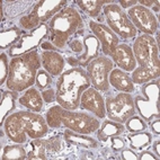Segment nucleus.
<instances>
[{"mask_svg":"<svg viewBox=\"0 0 160 160\" xmlns=\"http://www.w3.org/2000/svg\"><path fill=\"white\" fill-rule=\"evenodd\" d=\"M138 5L146 7V8L150 9L152 12H156L157 15H159V1H147V0H140L138 1Z\"/></svg>","mask_w":160,"mask_h":160,"instance_id":"obj_36","label":"nucleus"},{"mask_svg":"<svg viewBox=\"0 0 160 160\" xmlns=\"http://www.w3.org/2000/svg\"><path fill=\"white\" fill-rule=\"evenodd\" d=\"M80 108L92 114L99 120H104L106 117L105 98L103 97L102 92L94 87H89L82 92L80 99Z\"/></svg>","mask_w":160,"mask_h":160,"instance_id":"obj_16","label":"nucleus"},{"mask_svg":"<svg viewBox=\"0 0 160 160\" xmlns=\"http://www.w3.org/2000/svg\"><path fill=\"white\" fill-rule=\"evenodd\" d=\"M152 152L154 154H157L158 157H160V141L157 139L156 141H152Z\"/></svg>","mask_w":160,"mask_h":160,"instance_id":"obj_40","label":"nucleus"},{"mask_svg":"<svg viewBox=\"0 0 160 160\" xmlns=\"http://www.w3.org/2000/svg\"><path fill=\"white\" fill-rule=\"evenodd\" d=\"M126 140L129 141L130 148L135 151H141L143 149H147L148 147L151 146L152 134L147 131L131 133L126 137Z\"/></svg>","mask_w":160,"mask_h":160,"instance_id":"obj_26","label":"nucleus"},{"mask_svg":"<svg viewBox=\"0 0 160 160\" xmlns=\"http://www.w3.org/2000/svg\"><path fill=\"white\" fill-rule=\"evenodd\" d=\"M133 54L137 61V68L130 73L134 85H143L160 76L159 46L151 35L140 34L135 37Z\"/></svg>","mask_w":160,"mask_h":160,"instance_id":"obj_1","label":"nucleus"},{"mask_svg":"<svg viewBox=\"0 0 160 160\" xmlns=\"http://www.w3.org/2000/svg\"><path fill=\"white\" fill-rule=\"evenodd\" d=\"M41 66V55L37 49L26 54L12 58L9 62V76L6 82L7 89L24 92L33 87Z\"/></svg>","mask_w":160,"mask_h":160,"instance_id":"obj_5","label":"nucleus"},{"mask_svg":"<svg viewBox=\"0 0 160 160\" xmlns=\"http://www.w3.org/2000/svg\"><path fill=\"white\" fill-rule=\"evenodd\" d=\"M105 98L106 116L108 120L124 124L130 117L137 114L134 99L129 92H115L108 90Z\"/></svg>","mask_w":160,"mask_h":160,"instance_id":"obj_10","label":"nucleus"},{"mask_svg":"<svg viewBox=\"0 0 160 160\" xmlns=\"http://www.w3.org/2000/svg\"><path fill=\"white\" fill-rule=\"evenodd\" d=\"M111 59L118 67V69L128 72V73H131L137 68V61H135L134 54H133L132 46L128 43L118 44L113 52Z\"/></svg>","mask_w":160,"mask_h":160,"instance_id":"obj_17","label":"nucleus"},{"mask_svg":"<svg viewBox=\"0 0 160 160\" xmlns=\"http://www.w3.org/2000/svg\"><path fill=\"white\" fill-rule=\"evenodd\" d=\"M63 140L71 146H78L85 149H97L99 148V141L88 134H81L71 130L66 129L63 131Z\"/></svg>","mask_w":160,"mask_h":160,"instance_id":"obj_21","label":"nucleus"},{"mask_svg":"<svg viewBox=\"0 0 160 160\" xmlns=\"http://www.w3.org/2000/svg\"><path fill=\"white\" fill-rule=\"evenodd\" d=\"M92 87L86 70L81 67L64 70L58 77L55 82L57 104L70 111L80 108V99L82 92Z\"/></svg>","mask_w":160,"mask_h":160,"instance_id":"obj_3","label":"nucleus"},{"mask_svg":"<svg viewBox=\"0 0 160 160\" xmlns=\"http://www.w3.org/2000/svg\"><path fill=\"white\" fill-rule=\"evenodd\" d=\"M66 0H44L38 1L33 6L32 10L27 15L19 19V25L25 31H33L42 24L54 17L59 12H61L67 6Z\"/></svg>","mask_w":160,"mask_h":160,"instance_id":"obj_8","label":"nucleus"},{"mask_svg":"<svg viewBox=\"0 0 160 160\" xmlns=\"http://www.w3.org/2000/svg\"><path fill=\"white\" fill-rule=\"evenodd\" d=\"M148 128L151 131L152 135L159 137L160 134V118H153L152 121L148 122Z\"/></svg>","mask_w":160,"mask_h":160,"instance_id":"obj_38","label":"nucleus"},{"mask_svg":"<svg viewBox=\"0 0 160 160\" xmlns=\"http://www.w3.org/2000/svg\"><path fill=\"white\" fill-rule=\"evenodd\" d=\"M109 141H111V148L114 152H118L121 150H123L124 148H126V144H128L126 139L122 138L121 135L112 137Z\"/></svg>","mask_w":160,"mask_h":160,"instance_id":"obj_33","label":"nucleus"},{"mask_svg":"<svg viewBox=\"0 0 160 160\" xmlns=\"http://www.w3.org/2000/svg\"><path fill=\"white\" fill-rule=\"evenodd\" d=\"M19 98V92L14 90L1 89V104H0V126H3L5 121L16 109V102Z\"/></svg>","mask_w":160,"mask_h":160,"instance_id":"obj_22","label":"nucleus"},{"mask_svg":"<svg viewBox=\"0 0 160 160\" xmlns=\"http://www.w3.org/2000/svg\"><path fill=\"white\" fill-rule=\"evenodd\" d=\"M83 29V19L74 6H66L49 22V41L59 51H64L76 33Z\"/></svg>","mask_w":160,"mask_h":160,"instance_id":"obj_6","label":"nucleus"},{"mask_svg":"<svg viewBox=\"0 0 160 160\" xmlns=\"http://www.w3.org/2000/svg\"><path fill=\"white\" fill-rule=\"evenodd\" d=\"M120 158L123 160H139L138 152L131 148H124L123 150H121Z\"/></svg>","mask_w":160,"mask_h":160,"instance_id":"obj_35","label":"nucleus"},{"mask_svg":"<svg viewBox=\"0 0 160 160\" xmlns=\"http://www.w3.org/2000/svg\"><path fill=\"white\" fill-rule=\"evenodd\" d=\"M114 69V62L111 58L99 55L86 67V72L90 83L95 89L100 92H107L111 90L109 73Z\"/></svg>","mask_w":160,"mask_h":160,"instance_id":"obj_11","label":"nucleus"},{"mask_svg":"<svg viewBox=\"0 0 160 160\" xmlns=\"http://www.w3.org/2000/svg\"><path fill=\"white\" fill-rule=\"evenodd\" d=\"M139 160H159L160 157H158L157 154H154L152 151H149V150H146V149H143L141 150L139 153Z\"/></svg>","mask_w":160,"mask_h":160,"instance_id":"obj_37","label":"nucleus"},{"mask_svg":"<svg viewBox=\"0 0 160 160\" xmlns=\"http://www.w3.org/2000/svg\"><path fill=\"white\" fill-rule=\"evenodd\" d=\"M9 62L8 54L2 52L0 55V86H3L7 82L9 76Z\"/></svg>","mask_w":160,"mask_h":160,"instance_id":"obj_32","label":"nucleus"},{"mask_svg":"<svg viewBox=\"0 0 160 160\" xmlns=\"http://www.w3.org/2000/svg\"><path fill=\"white\" fill-rule=\"evenodd\" d=\"M18 103L26 109L35 113H41L44 108V100L42 98V94L36 87H31L23 92L18 98Z\"/></svg>","mask_w":160,"mask_h":160,"instance_id":"obj_20","label":"nucleus"},{"mask_svg":"<svg viewBox=\"0 0 160 160\" xmlns=\"http://www.w3.org/2000/svg\"><path fill=\"white\" fill-rule=\"evenodd\" d=\"M137 113L147 123L153 118H160L159 78L141 85L140 92L133 96Z\"/></svg>","mask_w":160,"mask_h":160,"instance_id":"obj_7","label":"nucleus"},{"mask_svg":"<svg viewBox=\"0 0 160 160\" xmlns=\"http://www.w3.org/2000/svg\"><path fill=\"white\" fill-rule=\"evenodd\" d=\"M41 62L45 71L52 77H59L66 67V58L58 51H43L41 53Z\"/></svg>","mask_w":160,"mask_h":160,"instance_id":"obj_18","label":"nucleus"},{"mask_svg":"<svg viewBox=\"0 0 160 160\" xmlns=\"http://www.w3.org/2000/svg\"><path fill=\"white\" fill-rule=\"evenodd\" d=\"M26 147L29 149L27 151V159H48V156H46V152H48L46 151V140H44L42 138L34 139Z\"/></svg>","mask_w":160,"mask_h":160,"instance_id":"obj_28","label":"nucleus"},{"mask_svg":"<svg viewBox=\"0 0 160 160\" xmlns=\"http://www.w3.org/2000/svg\"><path fill=\"white\" fill-rule=\"evenodd\" d=\"M89 28L92 35H95L96 38L99 41L103 55L111 58L116 46L120 44L118 36L107 25L95 20H89Z\"/></svg>","mask_w":160,"mask_h":160,"instance_id":"obj_14","label":"nucleus"},{"mask_svg":"<svg viewBox=\"0 0 160 160\" xmlns=\"http://www.w3.org/2000/svg\"><path fill=\"white\" fill-rule=\"evenodd\" d=\"M115 2L124 10L126 8L130 9L133 6H135V5H138V0H120V1H115Z\"/></svg>","mask_w":160,"mask_h":160,"instance_id":"obj_39","label":"nucleus"},{"mask_svg":"<svg viewBox=\"0 0 160 160\" xmlns=\"http://www.w3.org/2000/svg\"><path fill=\"white\" fill-rule=\"evenodd\" d=\"M52 85H53V77H52L48 71H45L44 69H40L36 76L35 87H36L40 92H43L45 89L51 88Z\"/></svg>","mask_w":160,"mask_h":160,"instance_id":"obj_30","label":"nucleus"},{"mask_svg":"<svg viewBox=\"0 0 160 160\" xmlns=\"http://www.w3.org/2000/svg\"><path fill=\"white\" fill-rule=\"evenodd\" d=\"M83 45H85V51H83L82 54L78 55V57H73L72 55V57H68L66 59L67 63L70 64L72 68L81 67V68L85 69L94 59L99 57L100 43L95 35H85L83 36Z\"/></svg>","mask_w":160,"mask_h":160,"instance_id":"obj_15","label":"nucleus"},{"mask_svg":"<svg viewBox=\"0 0 160 160\" xmlns=\"http://www.w3.org/2000/svg\"><path fill=\"white\" fill-rule=\"evenodd\" d=\"M44 117L50 129L64 128L81 134H92L100 126L99 118L90 115V113L70 111L58 104L51 106Z\"/></svg>","mask_w":160,"mask_h":160,"instance_id":"obj_4","label":"nucleus"},{"mask_svg":"<svg viewBox=\"0 0 160 160\" xmlns=\"http://www.w3.org/2000/svg\"><path fill=\"white\" fill-rule=\"evenodd\" d=\"M42 94V98H43L44 103L45 104H52V103H57V94H55V89L48 88L43 92H41Z\"/></svg>","mask_w":160,"mask_h":160,"instance_id":"obj_34","label":"nucleus"},{"mask_svg":"<svg viewBox=\"0 0 160 160\" xmlns=\"http://www.w3.org/2000/svg\"><path fill=\"white\" fill-rule=\"evenodd\" d=\"M109 85L111 87L121 92H135V85L132 81L130 73L123 71L118 68L113 69L109 73Z\"/></svg>","mask_w":160,"mask_h":160,"instance_id":"obj_19","label":"nucleus"},{"mask_svg":"<svg viewBox=\"0 0 160 160\" xmlns=\"http://www.w3.org/2000/svg\"><path fill=\"white\" fill-rule=\"evenodd\" d=\"M45 117L32 111H17L10 114L3 124L7 139L14 143H26L28 139H40L49 133Z\"/></svg>","mask_w":160,"mask_h":160,"instance_id":"obj_2","label":"nucleus"},{"mask_svg":"<svg viewBox=\"0 0 160 160\" xmlns=\"http://www.w3.org/2000/svg\"><path fill=\"white\" fill-rule=\"evenodd\" d=\"M103 12L106 25L118 36V38H122L124 43L125 41L135 40V37L139 35V32L131 23L125 10L121 8L115 1L104 6Z\"/></svg>","mask_w":160,"mask_h":160,"instance_id":"obj_9","label":"nucleus"},{"mask_svg":"<svg viewBox=\"0 0 160 160\" xmlns=\"http://www.w3.org/2000/svg\"><path fill=\"white\" fill-rule=\"evenodd\" d=\"M113 1H105V0H80V1H74V3L82 10L89 17L97 18L100 16L104 6L112 3Z\"/></svg>","mask_w":160,"mask_h":160,"instance_id":"obj_25","label":"nucleus"},{"mask_svg":"<svg viewBox=\"0 0 160 160\" xmlns=\"http://www.w3.org/2000/svg\"><path fill=\"white\" fill-rule=\"evenodd\" d=\"M83 33H85V31H83V29L79 31L78 33H76V34H74V36L68 42L69 50L74 53L73 57H78L79 54H82L83 51H85L83 37H82V38H80V37H79V35H83Z\"/></svg>","mask_w":160,"mask_h":160,"instance_id":"obj_31","label":"nucleus"},{"mask_svg":"<svg viewBox=\"0 0 160 160\" xmlns=\"http://www.w3.org/2000/svg\"><path fill=\"white\" fill-rule=\"evenodd\" d=\"M124 132H125V126L123 124L107 118L104 120L103 123H100V126L95 132V134L99 142H107L112 137L121 135Z\"/></svg>","mask_w":160,"mask_h":160,"instance_id":"obj_23","label":"nucleus"},{"mask_svg":"<svg viewBox=\"0 0 160 160\" xmlns=\"http://www.w3.org/2000/svg\"><path fill=\"white\" fill-rule=\"evenodd\" d=\"M128 17L133 24L138 32L142 34L151 35L153 36L159 29V20L158 17L150 9L146 7L135 5L128 10Z\"/></svg>","mask_w":160,"mask_h":160,"instance_id":"obj_13","label":"nucleus"},{"mask_svg":"<svg viewBox=\"0 0 160 160\" xmlns=\"http://www.w3.org/2000/svg\"><path fill=\"white\" fill-rule=\"evenodd\" d=\"M45 38H49V25L42 24L28 34H24L17 44L8 50L7 54L10 58H16L36 50Z\"/></svg>","mask_w":160,"mask_h":160,"instance_id":"obj_12","label":"nucleus"},{"mask_svg":"<svg viewBox=\"0 0 160 160\" xmlns=\"http://www.w3.org/2000/svg\"><path fill=\"white\" fill-rule=\"evenodd\" d=\"M2 160H25L27 159V148L25 143L8 144L2 149Z\"/></svg>","mask_w":160,"mask_h":160,"instance_id":"obj_27","label":"nucleus"},{"mask_svg":"<svg viewBox=\"0 0 160 160\" xmlns=\"http://www.w3.org/2000/svg\"><path fill=\"white\" fill-rule=\"evenodd\" d=\"M125 130L129 131L130 133H138V132H142L148 130V123L143 120L142 117L139 115H133L126 121L125 123Z\"/></svg>","mask_w":160,"mask_h":160,"instance_id":"obj_29","label":"nucleus"},{"mask_svg":"<svg viewBox=\"0 0 160 160\" xmlns=\"http://www.w3.org/2000/svg\"><path fill=\"white\" fill-rule=\"evenodd\" d=\"M23 36V29L17 26L2 29L0 33V50H9L15 44H17Z\"/></svg>","mask_w":160,"mask_h":160,"instance_id":"obj_24","label":"nucleus"}]
</instances>
